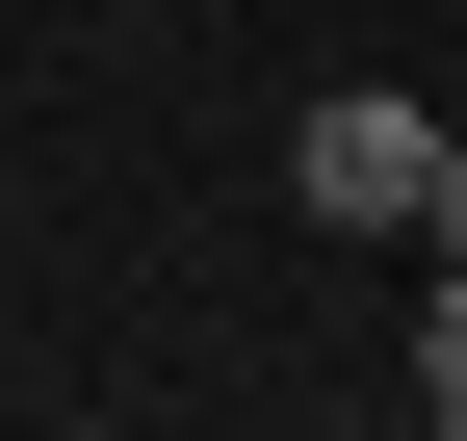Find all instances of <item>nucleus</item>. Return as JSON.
<instances>
[{
  "label": "nucleus",
  "mask_w": 467,
  "mask_h": 441,
  "mask_svg": "<svg viewBox=\"0 0 467 441\" xmlns=\"http://www.w3.org/2000/svg\"><path fill=\"white\" fill-rule=\"evenodd\" d=\"M285 182H312V234H441V104H312V156H285Z\"/></svg>",
  "instance_id": "nucleus-1"
}]
</instances>
